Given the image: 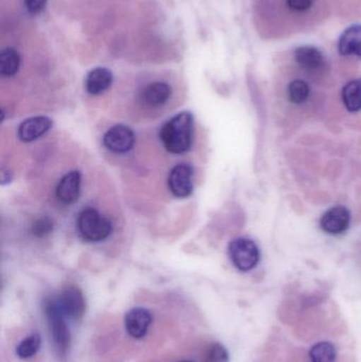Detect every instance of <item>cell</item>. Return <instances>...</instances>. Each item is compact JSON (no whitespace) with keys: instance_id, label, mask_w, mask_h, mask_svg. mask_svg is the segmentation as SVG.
Instances as JSON below:
<instances>
[{"instance_id":"2e32d148","label":"cell","mask_w":361,"mask_h":362,"mask_svg":"<svg viewBox=\"0 0 361 362\" xmlns=\"http://www.w3.org/2000/svg\"><path fill=\"white\" fill-rule=\"evenodd\" d=\"M343 105L350 112H358L361 110V80L350 81L341 91Z\"/></svg>"},{"instance_id":"8fae6325","label":"cell","mask_w":361,"mask_h":362,"mask_svg":"<svg viewBox=\"0 0 361 362\" xmlns=\"http://www.w3.org/2000/svg\"><path fill=\"white\" fill-rule=\"evenodd\" d=\"M82 176L78 171H71L66 174L57 187V198L64 204H72L78 202L81 193Z\"/></svg>"},{"instance_id":"e0dca14e","label":"cell","mask_w":361,"mask_h":362,"mask_svg":"<svg viewBox=\"0 0 361 362\" xmlns=\"http://www.w3.org/2000/svg\"><path fill=\"white\" fill-rule=\"evenodd\" d=\"M21 65V57L18 51L12 47L2 49L0 53V74L6 78L14 76L19 71Z\"/></svg>"},{"instance_id":"ba28073f","label":"cell","mask_w":361,"mask_h":362,"mask_svg":"<svg viewBox=\"0 0 361 362\" xmlns=\"http://www.w3.org/2000/svg\"><path fill=\"white\" fill-rule=\"evenodd\" d=\"M135 135L129 127L125 125H114L106 132L103 137L104 146L107 150L117 154L129 152L135 144Z\"/></svg>"},{"instance_id":"5b68a950","label":"cell","mask_w":361,"mask_h":362,"mask_svg":"<svg viewBox=\"0 0 361 362\" xmlns=\"http://www.w3.org/2000/svg\"><path fill=\"white\" fill-rule=\"evenodd\" d=\"M57 301L66 318L78 321L86 312V301L80 288L76 286L66 287L59 296Z\"/></svg>"},{"instance_id":"ffe728a7","label":"cell","mask_w":361,"mask_h":362,"mask_svg":"<svg viewBox=\"0 0 361 362\" xmlns=\"http://www.w3.org/2000/svg\"><path fill=\"white\" fill-rule=\"evenodd\" d=\"M42 346L40 334H33L21 340L16 346V355L21 359H28L36 355Z\"/></svg>"},{"instance_id":"44dd1931","label":"cell","mask_w":361,"mask_h":362,"mask_svg":"<svg viewBox=\"0 0 361 362\" xmlns=\"http://www.w3.org/2000/svg\"><path fill=\"white\" fill-rule=\"evenodd\" d=\"M229 352L222 344H211L206 353L205 362H229Z\"/></svg>"},{"instance_id":"3957f363","label":"cell","mask_w":361,"mask_h":362,"mask_svg":"<svg viewBox=\"0 0 361 362\" xmlns=\"http://www.w3.org/2000/svg\"><path fill=\"white\" fill-rule=\"evenodd\" d=\"M76 227L87 242L97 243L110 238L112 223L93 208H86L78 214Z\"/></svg>"},{"instance_id":"7a4b0ae2","label":"cell","mask_w":361,"mask_h":362,"mask_svg":"<svg viewBox=\"0 0 361 362\" xmlns=\"http://www.w3.org/2000/svg\"><path fill=\"white\" fill-rule=\"evenodd\" d=\"M44 312L55 350L59 356L65 357L69 352L71 335L66 323L67 318L59 308L57 298H49L45 301Z\"/></svg>"},{"instance_id":"ac0fdd59","label":"cell","mask_w":361,"mask_h":362,"mask_svg":"<svg viewBox=\"0 0 361 362\" xmlns=\"http://www.w3.org/2000/svg\"><path fill=\"white\" fill-rule=\"evenodd\" d=\"M337 356L338 353L336 346L333 342L326 340L314 344L309 352L311 362H336Z\"/></svg>"},{"instance_id":"cb8c5ba5","label":"cell","mask_w":361,"mask_h":362,"mask_svg":"<svg viewBox=\"0 0 361 362\" xmlns=\"http://www.w3.org/2000/svg\"><path fill=\"white\" fill-rule=\"evenodd\" d=\"M23 1L28 12L36 15L44 11L48 0H23Z\"/></svg>"},{"instance_id":"277c9868","label":"cell","mask_w":361,"mask_h":362,"mask_svg":"<svg viewBox=\"0 0 361 362\" xmlns=\"http://www.w3.org/2000/svg\"><path fill=\"white\" fill-rule=\"evenodd\" d=\"M228 253L233 265L239 272H250L260 263V249L250 238H239L233 240L229 245Z\"/></svg>"},{"instance_id":"d4e9b609","label":"cell","mask_w":361,"mask_h":362,"mask_svg":"<svg viewBox=\"0 0 361 362\" xmlns=\"http://www.w3.org/2000/svg\"><path fill=\"white\" fill-rule=\"evenodd\" d=\"M179 362H193V361H179Z\"/></svg>"},{"instance_id":"7402d4cb","label":"cell","mask_w":361,"mask_h":362,"mask_svg":"<svg viewBox=\"0 0 361 362\" xmlns=\"http://www.w3.org/2000/svg\"><path fill=\"white\" fill-rule=\"evenodd\" d=\"M53 223L48 217H42L38 219L33 226V233L38 238H44L52 232Z\"/></svg>"},{"instance_id":"5bb4252c","label":"cell","mask_w":361,"mask_h":362,"mask_svg":"<svg viewBox=\"0 0 361 362\" xmlns=\"http://www.w3.org/2000/svg\"><path fill=\"white\" fill-rule=\"evenodd\" d=\"M338 52L343 57L361 59V25H352L345 30L338 40Z\"/></svg>"},{"instance_id":"7c38bea8","label":"cell","mask_w":361,"mask_h":362,"mask_svg":"<svg viewBox=\"0 0 361 362\" xmlns=\"http://www.w3.org/2000/svg\"><path fill=\"white\" fill-rule=\"evenodd\" d=\"M172 95V87L165 82H153L143 87L140 100L143 105L150 108L165 105Z\"/></svg>"},{"instance_id":"52a82bcc","label":"cell","mask_w":361,"mask_h":362,"mask_svg":"<svg viewBox=\"0 0 361 362\" xmlns=\"http://www.w3.org/2000/svg\"><path fill=\"white\" fill-rule=\"evenodd\" d=\"M351 213L343 206H335L329 209L320 219V227L330 235H339L349 229Z\"/></svg>"},{"instance_id":"6da1fadb","label":"cell","mask_w":361,"mask_h":362,"mask_svg":"<svg viewBox=\"0 0 361 362\" xmlns=\"http://www.w3.org/2000/svg\"><path fill=\"white\" fill-rule=\"evenodd\" d=\"M193 129L192 115L187 112H180L163 125L159 137L167 152L184 154L192 146Z\"/></svg>"},{"instance_id":"8992f818","label":"cell","mask_w":361,"mask_h":362,"mask_svg":"<svg viewBox=\"0 0 361 362\" xmlns=\"http://www.w3.org/2000/svg\"><path fill=\"white\" fill-rule=\"evenodd\" d=\"M194 171L190 165L180 163L172 169L170 173L169 189L175 197L186 198L192 194L194 187Z\"/></svg>"},{"instance_id":"4fadbf2b","label":"cell","mask_w":361,"mask_h":362,"mask_svg":"<svg viewBox=\"0 0 361 362\" xmlns=\"http://www.w3.org/2000/svg\"><path fill=\"white\" fill-rule=\"evenodd\" d=\"M52 121L47 117H33L23 121L18 127V138L23 142H32L48 133Z\"/></svg>"},{"instance_id":"9a60e30c","label":"cell","mask_w":361,"mask_h":362,"mask_svg":"<svg viewBox=\"0 0 361 362\" xmlns=\"http://www.w3.org/2000/svg\"><path fill=\"white\" fill-rule=\"evenodd\" d=\"M112 80L114 76L110 69L104 67L95 68L87 74L85 88L89 95H99L110 88Z\"/></svg>"},{"instance_id":"603a6c76","label":"cell","mask_w":361,"mask_h":362,"mask_svg":"<svg viewBox=\"0 0 361 362\" xmlns=\"http://www.w3.org/2000/svg\"><path fill=\"white\" fill-rule=\"evenodd\" d=\"M286 6L294 13H307L313 8L315 0H285Z\"/></svg>"},{"instance_id":"30bf717a","label":"cell","mask_w":361,"mask_h":362,"mask_svg":"<svg viewBox=\"0 0 361 362\" xmlns=\"http://www.w3.org/2000/svg\"><path fill=\"white\" fill-rule=\"evenodd\" d=\"M152 322V313L146 308H131L125 315V329L127 334L135 339H142L146 337Z\"/></svg>"},{"instance_id":"d6986e66","label":"cell","mask_w":361,"mask_h":362,"mask_svg":"<svg viewBox=\"0 0 361 362\" xmlns=\"http://www.w3.org/2000/svg\"><path fill=\"white\" fill-rule=\"evenodd\" d=\"M311 87L305 81L297 78L290 83L288 88V99L292 103L300 105L309 100Z\"/></svg>"},{"instance_id":"9c48e42d","label":"cell","mask_w":361,"mask_h":362,"mask_svg":"<svg viewBox=\"0 0 361 362\" xmlns=\"http://www.w3.org/2000/svg\"><path fill=\"white\" fill-rule=\"evenodd\" d=\"M299 67L309 74H319L326 68V59L320 49L313 46L299 47L294 52Z\"/></svg>"}]
</instances>
